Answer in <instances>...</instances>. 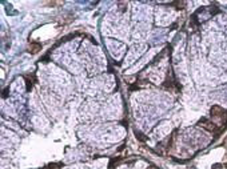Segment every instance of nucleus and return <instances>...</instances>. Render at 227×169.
Masks as SVG:
<instances>
[{"instance_id":"f257e3e1","label":"nucleus","mask_w":227,"mask_h":169,"mask_svg":"<svg viewBox=\"0 0 227 169\" xmlns=\"http://www.w3.org/2000/svg\"><path fill=\"white\" fill-rule=\"evenodd\" d=\"M227 111H225L222 107L219 105H214L211 108V117H214V119H216V117H222V120L227 119Z\"/></svg>"},{"instance_id":"f03ea898","label":"nucleus","mask_w":227,"mask_h":169,"mask_svg":"<svg viewBox=\"0 0 227 169\" xmlns=\"http://www.w3.org/2000/svg\"><path fill=\"white\" fill-rule=\"evenodd\" d=\"M198 124H199V125H201V127L206 128V129L210 131V132H215L216 129H218V127H216L214 123H211V121H208L207 119H205V117L199 120V123H198Z\"/></svg>"},{"instance_id":"7ed1b4c3","label":"nucleus","mask_w":227,"mask_h":169,"mask_svg":"<svg viewBox=\"0 0 227 169\" xmlns=\"http://www.w3.org/2000/svg\"><path fill=\"white\" fill-rule=\"evenodd\" d=\"M40 49H42V44L40 43L32 41L31 44H29V52L31 53H36V52H39Z\"/></svg>"},{"instance_id":"20e7f679","label":"nucleus","mask_w":227,"mask_h":169,"mask_svg":"<svg viewBox=\"0 0 227 169\" xmlns=\"http://www.w3.org/2000/svg\"><path fill=\"white\" fill-rule=\"evenodd\" d=\"M134 133H135V136H136V138H138V140H139V141H146V140H147V138H146V137H144V134H143V133H140V132L135 131V132H134Z\"/></svg>"},{"instance_id":"39448f33","label":"nucleus","mask_w":227,"mask_h":169,"mask_svg":"<svg viewBox=\"0 0 227 169\" xmlns=\"http://www.w3.org/2000/svg\"><path fill=\"white\" fill-rule=\"evenodd\" d=\"M59 167H60V164H50L46 169H60Z\"/></svg>"},{"instance_id":"423d86ee","label":"nucleus","mask_w":227,"mask_h":169,"mask_svg":"<svg viewBox=\"0 0 227 169\" xmlns=\"http://www.w3.org/2000/svg\"><path fill=\"white\" fill-rule=\"evenodd\" d=\"M174 4L178 7V9H183L182 7H184V5H186V3H184V2H182V3H179V2H178V3H174Z\"/></svg>"},{"instance_id":"0eeeda50","label":"nucleus","mask_w":227,"mask_h":169,"mask_svg":"<svg viewBox=\"0 0 227 169\" xmlns=\"http://www.w3.org/2000/svg\"><path fill=\"white\" fill-rule=\"evenodd\" d=\"M222 167H223L222 164H214L212 165V169H222Z\"/></svg>"}]
</instances>
